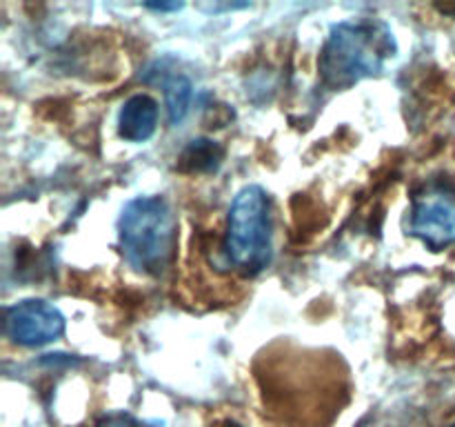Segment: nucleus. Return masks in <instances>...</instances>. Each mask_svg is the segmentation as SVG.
Masks as SVG:
<instances>
[{"label":"nucleus","instance_id":"obj_10","mask_svg":"<svg viewBox=\"0 0 455 427\" xmlns=\"http://www.w3.org/2000/svg\"><path fill=\"white\" fill-rule=\"evenodd\" d=\"M147 9H154V12H178V9H182V3H151V4H145Z\"/></svg>","mask_w":455,"mask_h":427},{"label":"nucleus","instance_id":"obj_12","mask_svg":"<svg viewBox=\"0 0 455 427\" xmlns=\"http://www.w3.org/2000/svg\"><path fill=\"white\" fill-rule=\"evenodd\" d=\"M449 427H455V425H449Z\"/></svg>","mask_w":455,"mask_h":427},{"label":"nucleus","instance_id":"obj_9","mask_svg":"<svg viewBox=\"0 0 455 427\" xmlns=\"http://www.w3.org/2000/svg\"><path fill=\"white\" fill-rule=\"evenodd\" d=\"M96 427H169L164 421H140V418L132 416V414L116 412L102 418Z\"/></svg>","mask_w":455,"mask_h":427},{"label":"nucleus","instance_id":"obj_2","mask_svg":"<svg viewBox=\"0 0 455 427\" xmlns=\"http://www.w3.org/2000/svg\"><path fill=\"white\" fill-rule=\"evenodd\" d=\"M118 240L124 261L136 271L160 276L173 262L178 218L163 196H136L118 218Z\"/></svg>","mask_w":455,"mask_h":427},{"label":"nucleus","instance_id":"obj_11","mask_svg":"<svg viewBox=\"0 0 455 427\" xmlns=\"http://www.w3.org/2000/svg\"><path fill=\"white\" fill-rule=\"evenodd\" d=\"M231 427H240V425H231Z\"/></svg>","mask_w":455,"mask_h":427},{"label":"nucleus","instance_id":"obj_8","mask_svg":"<svg viewBox=\"0 0 455 427\" xmlns=\"http://www.w3.org/2000/svg\"><path fill=\"white\" fill-rule=\"evenodd\" d=\"M164 89V105H167V118L169 125H180L185 120L187 111L191 105V80L185 74H173L163 76L158 80Z\"/></svg>","mask_w":455,"mask_h":427},{"label":"nucleus","instance_id":"obj_7","mask_svg":"<svg viewBox=\"0 0 455 427\" xmlns=\"http://www.w3.org/2000/svg\"><path fill=\"white\" fill-rule=\"evenodd\" d=\"M225 149L212 138H194L178 156V169L182 173H212L220 167Z\"/></svg>","mask_w":455,"mask_h":427},{"label":"nucleus","instance_id":"obj_4","mask_svg":"<svg viewBox=\"0 0 455 427\" xmlns=\"http://www.w3.org/2000/svg\"><path fill=\"white\" fill-rule=\"evenodd\" d=\"M3 332L22 347H40L56 341L65 332V316L43 298H25L4 310Z\"/></svg>","mask_w":455,"mask_h":427},{"label":"nucleus","instance_id":"obj_5","mask_svg":"<svg viewBox=\"0 0 455 427\" xmlns=\"http://www.w3.org/2000/svg\"><path fill=\"white\" fill-rule=\"evenodd\" d=\"M411 234L434 252L455 243V196L443 187H427L413 196Z\"/></svg>","mask_w":455,"mask_h":427},{"label":"nucleus","instance_id":"obj_6","mask_svg":"<svg viewBox=\"0 0 455 427\" xmlns=\"http://www.w3.org/2000/svg\"><path fill=\"white\" fill-rule=\"evenodd\" d=\"M158 102L149 93H133L118 114V133L127 142H147L158 127Z\"/></svg>","mask_w":455,"mask_h":427},{"label":"nucleus","instance_id":"obj_3","mask_svg":"<svg viewBox=\"0 0 455 427\" xmlns=\"http://www.w3.org/2000/svg\"><path fill=\"white\" fill-rule=\"evenodd\" d=\"M271 198L265 187L247 185L235 194L227 218V234L222 243L229 267L244 276H256L271 262Z\"/></svg>","mask_w":455,"mask_h":427},{"label":"nucleus","instance_id":"obj_1","mask_svg":"<svg viewBox=\"0 0 455 427\" xmlns=\"http://www.w3.org/2000/svg\"><path fill=\"white\" fill-rule=\"evenodd\" d=\"M395 53L398 43L387 22L378 18L342 20L331 27L320 52V78L331 92H342L380 74Z\"/></svg>","mask_w":455,"mask_h":427}]
</instances>
